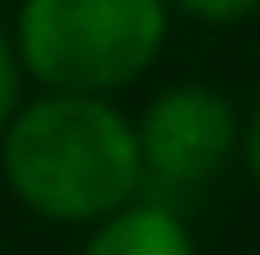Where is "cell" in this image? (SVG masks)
<instances>
[{
    "mask_svg": "<svg viewBox=\"0 0 260 255\" xmlns=\"http://www.w3.org/2000/svg\"><path fill=\"white\" fill-rule=\"evenodd\" d=\"M0 176L27 213L96 229L144 197L138 128L112 96L43 90L0 133Z\"/></svg>",
    "mask_w": 260,
    "mask_h": 255,
    "instance_id": "obj_1",
    "label": "cell"
},
{
    "mask_svg": "<svg viewBox=\"0 0 260 255\" xmlns=\"http://www.w3.org/2000/svg\"><path fill=\"white\" fill-rule=\"evenodd\" d=\"M170 16L165 0H21L11 38L43 90L117 96L159 64Z\"/></svg>",
    "mask_w": 260,
    "mask_h": 255,
    "instance_id": "obj_2",
    "label": "cell"
},
{
    "mask_svg": "<svg viewBox=\"0 0 260 255\" xmlns=\"http://www.w3.org/2000/svg\"><path fill=\"white\" fill-rule=\"evenodd\" d=\"M138 160H144V192L154 186L159 202H181L207 192L244 149V122L229 96L207 80H175L138 112Z\"/></svg>",
    "mask_w": 260,
    "mask_h": 255,
    "instance_id": "obj_3",
    "label": "cell"
},
{
    "mask_svg": "<svg viewBox=\"0 0 260 255\" xmlns=\"http://www.w3.org/2000/svg\"><path fill=\"white\" fill-rule=\"evenodd\" d=\"M85 255H197V239L175 202L138 197L90 229Z\"/></svg>",
    "mask_w": 260,
    "mask_h": 255,
    "instance_id": "obj_4",
    "label": "cell"
},
{
    "mask_svg": "<svg viewBox=\"0 0 260 255\" xmlns=\"http://www.w3.org/2000/svg\"><path fill=\"white\" fill-rule=\"evenodd\" d=\"M21 90H27V64L16 53V38L0 27V133L11 128V117L21 112Z\"/></svg>",
    "mask_w": 260,
    "mask_h": 255,
    "instance_id": "obj_5",
    "label": "cell"
},
{
    "mask_svg": "<svg viewBox=\"0 0 260 255\" xmlns=\"http://www.w3.org/2000/svg\"><path fill=\"white\" fill-rule=\"evenodd\" d=\"M175 16H191V21H207V27H234V21L255 16L260 0H165Z\"/></svg>",
    "mask_w": 260,
    "mask_h": 255,
    "instance_id": "obj_6",
    "label": "cell"
},
{
    "mask_svg": "<svg viewBox=\"0 0 260 255\" xmlns=\"http://www.w3.org/2000/svg\"><path fill=\"white\" fill-rule=\"evenodd\" d=\"M239 160H244V170L260 181V107L250 112V122H244V149H239Z\"/></svg>",
    "mask_w": 260,
    "mask_h": 255,
    "instance_id": "obj_7",
    "label": "cell"
}]
</instances>
